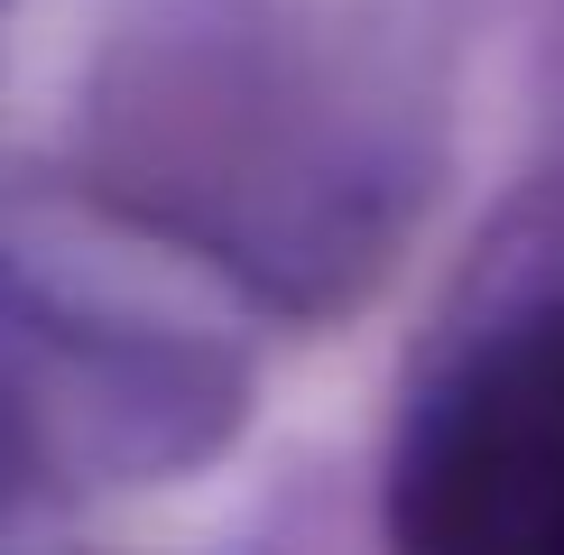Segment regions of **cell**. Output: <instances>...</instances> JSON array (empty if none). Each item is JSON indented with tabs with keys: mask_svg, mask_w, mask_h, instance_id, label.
<instances>
[{
	"mask_svg": "<svg viewBox=\"0 0 564 555\" xmlns=\"http://www.w3.org/2000/svg\"><path fill=\"white\" fill-rule=\"evenodd\" d=\"M398 537L426 555H564V306L509 324L426 407L398 463Z\"/></svg>",
	"mask_w": 564,
	"mask_h": 555,
	"instance_id": "cell-1",
	"label": "cell"
}]
</instances>
